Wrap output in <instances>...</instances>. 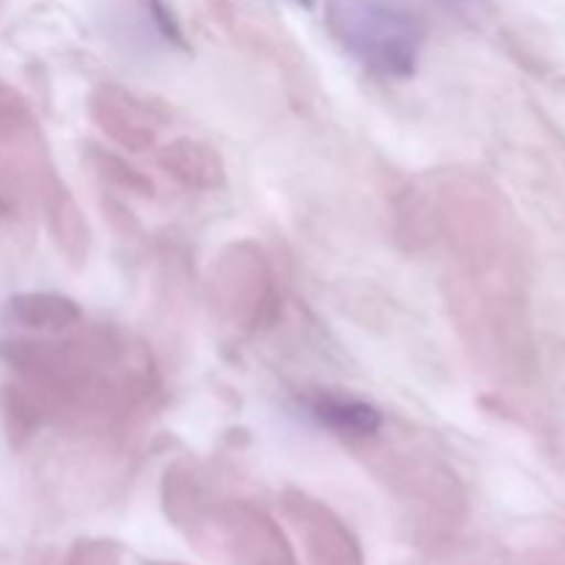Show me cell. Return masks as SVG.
<instances>
[{"label":"cell","mask_w":565,"mask_h":565,"mask_svg":"<svg viewBox=\"0 0 565 565\" xmlns=\"http://www.w3.org/2000/svg\"><path fill=\"white\" fill-rule=\"evenodd\" d=\"M445 3L452 11H458V14H472V11H478L483 6V0H445Z\"/></svg>","instance_id":"6"},{"label":"cell","mask_w":565,"mask_h":565,"mask_svg":"<svg viewBox=\"0 0 565 565\" xmlns=\"http://www.w3.org/2000/svg\"><path fill=\"white\" fill-rule=\"evenodd\" d=\"M163 163L171 166V171H174L177 177H182V180L188 182H196V185H204L202 174H213V171L221 174V166L218 160L213 158V152L191 141H182L177 143L174 149H169V158H166Z\"/></svg>","instance_id":"4"},{"label":"cell","mask_w":565,"mask_h":565,"mask_svg":"<svg viewBox=\"0 0 565 565\" xmlns=\"http://www.w3.org/2000/svg\"><path fill=\"white\" fill-rule=\"evenodd\" d=\"M17 320H22L31 329H66L81 318V309L75 301L64 296H22L11 303Z\"/></svg>","instance_id":"3"},{"label":"cell","mask_w":565,"mask_h":565,"mask_svg":"<svg viewBox=\"0 0 565 565\" xmlns=\"http://www.w3.org/2000/svg\"><path fill=\"white\" fill-rule=\"evenodd\" d=\"M326 22L345 53L373 75L408 81L417 72L425 28L395 0H329Z\"/></svg>","instance_id":"1"},{"label":"cell","mask_w":565,"mask_h":565,"mask_svg":"<svg viewBox=\"0 0 565 565\" xmlns=\"http://www.w3.org/2000/svg\"><path fill=\"white\" fill-rule=\"evenodd\" d=\"M296 3H298V6H303V9H312L315 0H296Z\"/></svg>","instance_id":"7"},{"label":"cell","mask_w":565,"mask_h":565,"mask_svg":"<svg viewBox=\"0 0 565 565\" xmlns=\"http://www.w3.org/2000/svg\"><path fill=\"white\" fill-rule=\"evenodd\" d=\"M307 412L315 423L342 439H370L379 434L384 423L373 403L342 395V392H315L307 397Z\"/></svg>","instance_id":"2"},{"label":"cell","mask_w":565,"mask_h":565,"mask_svg":"<svg viewBox=\"0 0 565 565\" xmlns=\"http://www.w3.org/2000/svg\"><path fill=\"white\" fill-rule=\"evenodd\" d=\"M143 11H147L149 22L154 25V31L160 33V39L169 44H177V47H188L185 44V33H182L180 22H177L174 11L166 0H141Z\"/></svg>","instance_id":"5"}]
</instances>
